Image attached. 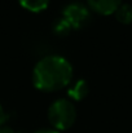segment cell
Listing matches in <instances>:
<instances>
[{
	"label": "cell",
	"instance_id": "9",
	"mask_svg": "<svg viewBox=\"0 0 132 133\" xmlns=\"http://www.w3.org/2000/svg\"><path fill=\"white\" fill-rule=\"evenodd\" d=\"M8 118H9V114L4 110L3 105L0 103V127H1V125H4V123L8 120Z\"/></svg>",
	"mask_w": 132,
	"mask_h": 133
},
{
	"label": "cell",
	"instance_id": "8",
	"mask_svg": "<svg viewBox=\"0 0 132 133\" xmlns=\"http://www.w3.org/2000/svg\"><path fill=\"white\" fill-rule=\"evenodd\" d=\"M52 29H53L54 34H57V35H67V34L73 30L71 25H70L62 16L54 19V22H53V25H52Z\"/></svg>",
	"mask_w": 132,
	"mask_h": 133
},
{
	"label": "cell",
	"instance_id": "11",
	"mask_svg": "<svg viewBox=\"0 0 132 133\" xmlns=\"http://www.w3.org/2000/svg\"><path fill=\"white\" fill-rule=\"evenodd\" d=\"M34 133H60L58 131H56V129H49V128H43V129H38V131H35Z\"/></svg>",
	"mask_w": 132,
	"mask_h": 133
},
{
	"label": "cell",
	"instance_id": "2",
	"mask_svg": "<svg viewBox=\"0 0 132 133\" xmlns=\"http://www.w3.org/2000/svg\"><path fill=\"white\" fill-rule=\"evenodd\" d=\"M49 123L56 131H65L70 128L77 119V109L69 98H57L48 107Z\"/></svg>",
	"mask_w": 132,
	"mask_h": 133
},
{
	"label": "cell",
	"instance_id": "5",
	"mask_svg": "<svg viewBox=\"0 0 132 133\" xmlns=\"http://www.w3.org/2000/svg\"><path fill=\"white\" fill-rule=\"evenodd\" d=\"M88 93H89V85H88L87 80H84V79L75 80L74 83H71L69 85V89H67V94L73 99H77V101L86 98Z\"/></svg>",
	"mask_w": 132,
	"mask_h": 133
},
{
	"label": "cell",
	"instance_id": "3",
	"mask_svg": "<svg viewBox=\"0 0 132 133\" xmlns=\"http://www.w3.org/2000/svg\"><path fill=\"white\" fill-rule=\"evenodd\" d=\"M73 29H80L84 27L88 22L91 21V10L87 5L79 0L69 1L62 8L61 14Z\"/></svg>",
	"mask_w": 132,
	"mask_h": 133
},
{
	"label": "cell",
	"instance_id": "10",
	"mask_svg": "<svg viewBox=\"0 0 132 133\" xmlns=\"http://www.w3.org/2000/svg\"><path fill=\"white\" fill-rule=\"evenodd\" d=\"M0 133H17L13 128L10 127H7V125H1L0 127Z\"/></svg>",
	"mask_w": 132,
	"mask_h": 133
},
{
	"label": "cell",
	"instance_id": "6",
	"mask_svg": "<svg viewBox=\"0 0 132 133\" xmlns=\"http://www.w3.org/2000/svg\"><path fill=\"white\" fill-rule=\"evenodd\" d=\"M115 18L124 25H128L132 22V4L130 3H122L117 10L114 12Z\"/></svg>",
	"mask_w": 132,
	"mask_h": 133
},
{
	"label": "cell",
	"instance_id": "1",
	"mask_svg": "<svg viewBox=\"0 0 132 133\" xmlns=\"http://www.w3.org/2000/svg\"><path fill=\"white\" fill-rule=\"evenodd\" d=\"M73 78V65L60 54H47L34 66L33 84L40 90L53 92L69 85Z\"/></svg>",
	"mask_w": 132,
	"mask_h": 133
},
{
	"label": "cell",
	"instance_id": "4",
	"mask_svg": "<svg viewBox=\"0 0 132 133\" xmlns=\"http://www.w3.org/2000/svg\"><path fill=\"white\" fill-rule=\"evenodd\" d=\"M88 5L100 14H111L122 4V0H87Z\"/></svg>",
	"mask_w": 132,
	"mask_h": 133
},
{
	"label": "cell",
	"instance_id": "7",
	"mask_svg": "<svg viewBox=\"0 0 132 133\" xmlns=\"http://www.w3.org/2000/svg\"><path fill=\"white\" fill-rule=\"evenodd\" d=\"M18 1L25 9L31 10V12L44 10L49 4V0H18Z\"/></svg>",
	"mask_w": 132,
	"mask_h": 133
}]
</instances>
